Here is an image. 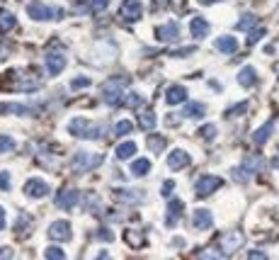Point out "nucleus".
Listing matches in <instances>:
<instances>
[{
    "instance_id": "1",
    "label": "nucleus",
    "mask_w": 279,
    "mask_h": 260,
    "mask_svg": "<svg viewBox=\"0 0 279 260\" xmlns=\"http://www.w3.org/2000/svg\"><path fill=\"white\" fill-rule=\"evenodd\" d=\"M68 131L73 136H80V139H100V136H104V127L88 120H71Z\"/></svg>"
},
{
    "instance_id": "2",
    "label": "nucleus",
    "mask_w": 279,
    "mask_h": 260,
    "mask_svg": "<svg viewBox=\"0 0 279 260\" xmlns=\"http://www.w3.org/2000/svg\"><path fill=\"white\" fill-rule=\"evenodd\" d=\"M124 95H126V83H124L122 78H112V80H107V83L102 85V100H104L110 107H117L124 100Z\"/></svg>"
},
{
    "instance_id": "3",
    "label": "nucleus",
    "mask_w": 279,
    "mask_h": 260,
    "mask_svg": "<svg viewBox=\"0 0 279 260\" xmlns=\"http://www.w3.org/2000/svg\"><path fill=\"white\" fill-rule=\"evenodd\" d=\"M216 246L221 248V255H233L238 253V248L243 246V234L233 228V231H228V234H221L219 239H216Z\"/></svg>"
},
{
    "instance_id": "4",
    "label": "nucleus",
    "mask_w": 279,
    "mask_h": 260,
    "mask_svg": "<svg viewBox=\"0 0 279 260\" xmlns=\"http://www.w3.org/2000/svg\"><path fill=\"white\" fill-rule=\"evenodd\" d=\"M102 163V156L100 153H88V151H80L73 156V170L76 173H88L92 168H97Z\"/></svg>"
},
{
    "instance_id": "5",
    "label": "nucleus",
    "mask_w": 279,
    "mask_h": 260,
    "mask_svg": "<svg viewBox=\"0 0 279 260\" xmlns=\"http://www.w3.org/2000/svg\"><path fill=\"white\" fill-rule=\"evenodd\" d=\"M63 68H66V56H63V51L51 46V49L46 51V71H49V76H58Z\"/></svg>"
},
{
    "instance_id": "6",
    "label": "nucleus",
    "mask_w": 279,
    "mask_h": 260,
    "mask_svg": "<svg viewBox=\"0 0 279 260\" xmlns=\"http://www.w3.org/2000/svg\"><path fill=\"white\" fill-rule=\"evenodd\" d=\"M221 178H216V175H204V178H199L197 180V187H194V192H197V197H209L212 192H216L219 187H221Z\"/></svg>"
},
{
    "instance_id": "7",
    "label": "nucleus",
    "mask_w": 279,
    "mask_h": 260,
    "mask_svg": "<svg viewBox=\"0 0 279 260\" xmlns=\"http://www.w3.org/2000/svg\"><path fill=\"white\" fill-rule=\"evenodd\" d=\"M27 12H29V17L32 20H56V17H61L63 15V10H58V8H51V5H29L27 8Z\"/></svg>"
},
{
    "instance_id": "8",
    "label": "nucleus",
    "mask_w": 279,
    "mask_h": 260,
    "mask_svg": "<svg viewBox=\"0 0 279 260\" xmlns=\"http://www.w3.org/2000/svg\"><path fill=\"white\" fill-rule=\"evenodd\" d=\"M49 239L51 241H71L73 239V228H71V221H54L49 226Z\"/></svg>"
},
{
    "instance_id": "9",
    "label": "nucleus",
    "mask_w": 279,
    "mask_h": 260,
    "mask_svg": "<svg viewBox=\"0 0 279 260\" xmlns=\"http://www.w3.org/2000/svg\"><path fill=\"white\" fill-rule=\"evenodd\" d=\"M141 15H144V5H141V0H124L122 3V17L126 22H136Z\"/></svg>"
},
{
    "instance_id": "10",
    "label": "nucleus",
    "mask_w": 279,
    "mask_h": 260,
    "mask_svg": "<svg viewBox=\"0 0 279 260\" xmlns=\"http://www.w3.org/2000/svg\"><path fill=\"white\" fill-rule=\"evenodd\" d=\"M24 195L27 197H46L49 195V185L44 180H39V178H32V180H27L24 183Z\"/></svg>"
},
{
    "instance_id": "11",
    "label": "nucleus",
    "mask_w": 279,
    "mask_h": 260,
    "mask_svg": "<svg viewBox=\"0 0 279 260\" xmlns=\"http://www.w3.org/2000/svg\"><path fill=\"white\" fill-rule=\"evenodd\" d=\"M78 199H80L78 190H61L58 197H56V207H61V209H73Z\"/></svg>"
},
{
    "instance_id": "12",
    "label": "nucleus",
    "mask_w": 279,
    "mask_h": 260,
    "mask_svg": "<svg viewBox=\"0 0 279 260\" xmlns=\"http://www.w3.org/2000/svg\"><path fill=\"white\" fill-rule=\"evenodd\" d=\"M214 224V217L209 209H197L194 214H192V226L199 228V231H206V228H212Z\"/></svg>"
},
{
    "instance_id": "13",
    "label": "nucleus",
    "mask_w": 279,
    "mask_h": 260,
    "mask_svg": "<svg viewBox=\"0 0 279 260\" xmlns=\"http://www.w3.org/2000/svg\"><path fill=\"white\" fill-rule=\"evenodd\" d=\"M187 165H190V156H187V151L175 149V151L167 156V168H170V170H182V168H187Z\"/></svg>"
},
{
    "instance_id": "14",
    "label": "nucleus",
    "mask_w": 279,
    "mask_h": 260,
    "mask_svg": "<svg viewBox=\"0 0 279 260\" xmlns=\"http://www.w3.org/2000/svg\"><path fill=\"white\" fill-rule=\"evenodd\" d=\"M156 37L160 42H172L180 37V24L178 22H167V24H160L156 30Z\"/></svg>"
},
{
    "instance_id": "15",
    "label": "nucleus",
    "mask_w": 279,
    "mask_h": 260,
    "mask_svg": "<svg viewBox=\"0 0 279 260\" xmlns=\"http://www.w3.org/2000/svg\"><path fill=\"white\" fill-rule=\"evenodd\" d=\"M187 100V90L182 85H172L170 90H167V95H165V102L170 105V107H175V105H182Z\"/></svg>"
},
{
    "instance_id": "16",
    "label": "nucleus",
    "mask_w": 279,
    "mask_h": 260,
    "mask_svg": "<svg viewBox=\"0 0 279 260\" xmlns=\"http://www.w3.org/2000/svg\"><path fill=\"white\" fill-rule=\"evenodd\" d=\"M214 46H216L221 54H235V51H238V39H235V37H219V39L214 42Z\"/></svg>"
},
{
    "instance_id": "17",
    "label": "nucleus",
    "mask_w": 279,
    "mask_h": 260,
    "mask_svg": "<svg viewBox=\"0 0 279 260\" xmlns=\"http://www.w3.org/2000/svg\"><path fill=\"white\" fill-rule=\"evenodd\" d=\"M257 83V71L253 68V66H246L240 73H238V85L243 88H253Z\"/></svg>"
},
{
    "instance_id": "18",
    "label": "nucleus",
    "mask_w": 279,
    "mask_h": 260,
    "mask_svg": "<svg viewBox=\"0 0 279 260\" xmlns=\"http://www.w3.org/2000/svg\"><path fill=\"white\" fill-rule=\"evenodd\" d=\"M272 131H274V122H267V124H262L260 129L253 134V141H255V146H265L267 139L272 136Z\"/></svg>"
},
{
    "instance_id": "19",
    "label": "nucleus",
    "mask_w": 279,
    "mask_h": 260,
    "mask_svg": "<svg viewBox=\"0 0 279 260\" xmlns=\"http://www.w3.org/2000/svg\"><path fill=\"white\" fill-rule=\"evenodd\" d=\"M138 124H141L144 129H153V127H156V112L151 107H141L138 109Z\"/></svg>"
},
{
    "instance_id": "20",
    "label": "nucleus",
    "mask_w": 279,
    "mask_h": 260,
    "mask_svg": "<svg viewBox=\"0 0 279 260\" xmlns=\"http://www.w3.org/2000/svg\"><path fill=\"white\" fill-rule=\"evenodd\" d=\"M190 27H192V37H197V39H204L209 34V22L204 17H194Z\"/></svg>"
},
{
    "instance_id": "21",
    "label": "nucleus",
    "mask_w": 279,
    "mask_h": 260,
    "mask_svg": "<svg viewBox=\"0 0 279 260\" xmlns=\"http://www.w3.org/2000/svg\"><path fill=\"white\" fill-rule=\"evenodd\" d=\"M182 114H185V117H192V120H199V117L206 114V107H204L201 102H190V105H185Z\"/></svg>"
},
{
    "instance_id": "22",
    "label": "nucleus",
    "mask_w": 279,
    "mask_h": 260,
    "mask_svg": "<svg viewBox=\"0 0 279 260\" xmlns=\"http://www.w3.org/2000/svg\"><path fill=\"white\" fill-rule=\"evenodd\" d=\"M15 24H17L15 15L10 10H5V8H0V32H10Z\"/></svg>"
},
{
    "instance_id": "23",
    "label": "nucleus",
    "mask_w": 279,
    "mask_h": 260,
    "mask_svg": "<svg viewBox=\"0 0 279 260\" xmlns=\"http://www.w3.org/2000/svg\"><path fill=\"white\" fill-rule=\"evenodd\" d=\"M134 153H136V143H134V141H124V143H119V146H117V158H119V161L131 158Z\"/></svg>"
},
{
    "instance_id": "24",
    "label": "nucleus",
    "mask_w": 279,
    "mask_h": 260,
    "mask_svg": "<svg viewBox=\"0 0 279 260\" xmlns=\"http://www.w3.org/2000/svg\"><path fill=\"white\" fill-rule=\"evenodd\" d=\"M131 173H134L136 178L148 175V173H151V161H148V158H136V161L131 163Z\"/></svg>"
},
{
    "instance_id": "25",
    "label": "nucleus",
    "mask_w": 279,
    "mask_h": 260,
    "mask_svg": "<svg viewBox=\"0 0 279 260\" xmlns=\"http://www.w3.org/2000/svg\"><path fill=\"white\" fill-rule=\"evenodd\" d=\"M124 241H126L131 248H136V246L144 243V234H138V231H134V228H126V231H124Z\"/></svg>"
},
{
    "instance_id": "26",
    "label": "nucleus",
    "mask_w": 279,
    "mask_h": 260,
    "mask_svg": "<svg viewBox=\"0 0 279 260\" xmlns=\"http://www.w3.org/2000/svg\"><path fill=\"white\" fill-rule=\"evenodd\" d=\"M165 143H167L165 136H158V134H151V136H148V149L153 153H160L165 149Z\"/></svg>"
},
{
    "instance_id": "27",
    "label": "nucleus",
    "mask_w": 279,
    "mask_h": 260,
    "mask_svg": "<svg viewBox=\"0 0 279 260\" xmlns=\"http://www.w3.org/2000/svg\"><path fill=\"white\" fill-rule=\"evenodd\" d=\"M257 27V17L255 15H243L240 22H238V30H243V32H253Z\"/></svg>"
},
{
    "instance_id": "28",
    "label": "nucleus",
    "mask_w": 279,
    "mask_h": 260,
    "mask_svg": "<svg viewBox=\"0 0 279 260\" xmlns=\"http://www.w3.org/2000/svg\"><path fill=\"white\" fill-rule=\"evenodd\" d=\"M243 168H246L250 175L257 173V170H262V158H260V156H250V158H246Z\"/></svg>"
},
{
    "instance_id": "29",
    "label": "nucleus",
    "mask_w": 279,
    "mask_h": 260,
    "mask_svg": "<svg viewBox=\"0 0 279 260\" xmlns=\"http://www.w3.org/2000/svg\"><path fill=\"white\" fill-rule=\"evenodd\" d=\"M170 214L172 217H182L185 214V202L182 199H170Z\"/></svg>"
},
{
    "instance_id": "30",
    "label": "nucleus",
    "mask_w": 279,
    "mask_h": 260,
    "mask_svg": "<svg viewBox=\"0 0 279 260\" xmlns=\"http://www.w3.org/2000/svg\"><path fill=\"white\" fill-rule=\"evenodd\" d=\"M124 105H126V107H138V105H144V98H141L138 93H129V95L124 98Z\"/></svg>"
},
{
    "instance_id": "31",
    "label": "nucleus",
    "mask_w": 279,
    "mask_h": 260,
    "mask_svg": "<svg viewBox=\"0 0 279 260\" xmlns=\"http://www.w3.org/2000/svg\"><path fill=\"white\" fill-rule=\"evenodd\" d=\"M44 258H51V260H66V253H63V248H46L44 250Z\"/></svg>"
},
{
    "instance_id": "32",
    "label": "nucleus",
    "mask_w": 279,
    "mask_h": 260,
    "mask_svg": "<svg viewBox=\"0 0 279 260\" xmlns=\"http://www.w3.org/2000/svg\"><path fill=\"white\" fill-rule=\"evenodd\" d=\"M12 149H15L12 136H3V134H0V153H10Z\"/></svg>"
},
{
    "instance_id": "33",
    "label": "nucleus",
    "mask_w": 279,
    "mask_h": 260,
    "mask_svg": "<svg viewBox=\"0 0 279 260\" xmlns=\"http://www.w3.org/2000/svg\"><path fill=\"white\" fill-rule=\"evenodd\" d=\"M134 129V124L129 120H122V122H117V127H114V131L119 134V136H124V134H129V131Z\"/></svg>"
},
{
    "instance_id": "34",
    "label": "nucleus",
    "mask_w": 279,
    "mask_h": 260,
    "mask_svg": "<svg viewBox=\"0 0 279 260\" xmlns=\"http://www.w3.org/2000/svg\"><path fill=\"white\" fill-rule=\"evenodd\" d=\"M88 85H90V78H85V76L73 78V83H71V88H73V90H80V88H88Z\"/></svg>"
},
{
    "instance_id": "35",
    "label": "nucleus",
    "mask_w": 279,
    "mask_h": 260,
    "mask_svg": "<svg viewBox=\"0 0 279 260\" xmlns=\"http://www.w3.org/2000/svg\"><path fill=\"white\" fill-rule=\"evenodd\" d=\"M107 5H110V0H92V12L100 15V12L107 10Z\"/></svg>"
},
{
    "instance_id": "36",
    "label": "nucleus",
    "mask_w": 279,
    "mask_h": 260,
    "mask_svg": "<svg viewBox=\"0 0 279 260\" xmlns=\"http://www.w3.org/2000/svg\"><path fill=\"white\" fill-rule=\"evenodd\" d=\"M262 37H265V30H262V27H260V30H253L250 37H248V46H253V44H255L257 39H262Z\"/></svg>"
},
{
    "instance_id": "37",
    "label": "nucleus",
    "mask_w": 279,
    "mask_h": 260,
    "mask_svg": "<svg viewBox=\"0 0 279 260\" xmlns=\"http://www.w3.org/2000/svg\"><path fill=\"white\" fill-rule=\"evenodd\" d=\"M214 134H216V124H206L199 129V136H204V139H212Z\"/></svg>"
},
{
    "instance_id": "38",
    "label": "nucleus",
    "mask_w": 279,
    "mask_h": 260,
    "mask_svg": "<svg viewBox=\"0 0 279 260\" xmlns=\"http://www.w3.org/2000/svg\"><path fill=\"white\" fill-rule=\"evenodd\" d=\"M246 107H248V102H238V107L228 109L226 114H228V117H233V114H240V112H246Z\"/></svg>"
},
{
    "instance_id": "39",
    "label": "nucleus",
    "mask_w": 279,
    "mask_h": 260,
    "mask_svg": "<svg viewBox=\"0 0 279 260\" xmlns=\"http://www.w3.org/2000/svg\"><path fill=\"white\" fill-rule=\"evenodd\" d=\"M0 190H10V175L0 173Z\"/></svg>"
},
{
    "instance_id": "40",
    "label": "nucleus",
    "mask_w": 279,
    "mask_h": 260,
    "mask_svg": "<svg viewBox=\"0 0 279 260\" xmlns=\"http://www.w3.org/2000/svg\"><path fill=\"white\" fill-rule=\"evenodd\" d=\"M97 236H100V239H104V241H112V239H114L110 228H100V231H97Z\"/></svg>"
},
{
    "instance_id": "41",
    "label": "nucleus",
    "mask_w": 279,
    "mask_h": 260,
    "mask_svg": "<svg viewBox=\"0 0 279 260\" xmlns=\"http://www.w3.org/2000/svg\"><path fill=\"white\" fill-rule=\"evenodd\" d=\"M172 187H175V183H172V180H165V185H163V195H170Z\"/></svg>"
},
{
    "instance_id": "42",
    "label": "nucleus",
    "mask_w": 279,
    "mask_h": 260,
    "mask_svg": "<svg viewBox=\"0 0 279 260\" xmlns=\"http://www.w3.org/2000/svg\"><path fill=\"white\" fill-rule=\"evenodd\" d=\"M248 258H265V253H262V250H250V253H248Z\"/></svg>"
},
{
    "instance_id": "43",
    "label": "nucleus",
    "mask_w": 279,
    "mask_h": 260,
    "mask_svg": "<svg viewBox=\"0 0 279 260\" xmlns=\"http://www.w3.org/2000/svg\"><path fill=\"white\" fill-rule=\"evenodd\" d=\"M8 56H10V51H8V49H5V46H3V44H0V61H5V59H8Z\"/></svg>"
},
{
    "instance_id": "44",
    "label": "nucleus",
    "mask_w": 279,
    "mask_h": 260,
    "mask_svg": "<svg viewBox=\"0 0 279 260\" xmlns=\"http://www.w3.org/2000/svg\"><path fill=\"white\" fill-rule=\"evenodd\" d=\"M3 228H5V209L0 207V231H3Z\"/></svg>"
},
{
    "instance_id": "45",
    "label": "nucleus",
    "mask_w": 279,
    "mask_h": 260,
    "mask_svg": "<svg viewBox=\"0 0 279 260\" xmlns=\"http://www.w3.org/2000/svg\"><path fill=\"white\" fill-rule=\"evenodd\" d=\"M199 3H204V5H212V3H216V0H199Z\"/></svg>"
}]
</instances>
